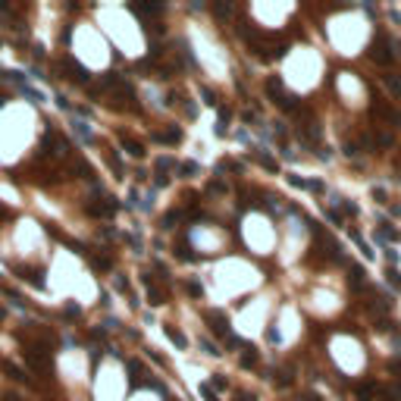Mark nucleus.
<instances>
[{
	"instance_id": "nucleus-30",
	"label": "nucleus",
	"mask_w": 401,
	"mask_h": 401,
	"mask_svg": "<svg viewBox=\"0 0 401 401\" xmlns=\"http://www.w3.org/2000/svg\"><path fill=\"white\" fill-rule=\"evenodd\" d=\"M235 401H251V398H248V395H242V398H235Z\"/></svg>"
},
{
	"instance_id": "nucleus-27",
	"label": "nucleus",
	"mask_w": 401,
	"mask_h": 401,
	"mask_svg": "<svg viewBox=\"0 0 401 401\" xmlns=\"http://www.w3.org/2000/svg\"><path fill=\"white\" fill-rule=\"evenodd\" d=\"M388 373H395V376H401V360H388Z\"/></svg>"
},
{
	"instance_id": "nucleus-18",
	"label": "nucleus",
	"mask_w": 401,
	"mask_h": 401,
	"mask_svg": "<svg viewBox=\"0 0 401 401\" xmlns=\"http://www.w3.org/2000/svg\"><path fill=\"white\" fill-rule=\"evenodd\" d=\"M182 220V210H170L166 216H163V226H172V222H179Z\"/></svg>"
},
{
	"instance_id": "nucleus-3",
	"label": "nucleus",
	"mask_w": 401,
	"mask_h": 401,
	"mask_svg": "<svg viewBox=\"0 0 401 401\" xmlns=\"http://www.w3.org/2000/svg\"><path fill=\"white\" fill-rule=\"evenodd\" d=\"M120 141H122L126 154H132V157H144V144H141V141H135L132 135H126V132H120Z\"/></svg>"
},
{
	"instance_id": "nucleus-26",
	"label": "nucleus",
	"mask_w": 401,
	"mask_h": 401,
	"mask_svg": "<svg viewBox=\"0 0 401 401\" xmlns=\"http://www.w3.org/2000/svg\"><path fill=\"white\" fill-rule=\"evenodd\" d=\"M107 160H110V166H113L116 172H122V163H120V157H116V154H110Z\"/></svg>"
},
{
	"instance_id": "nucleus-25",
	"label": "nucleus",
	"mask_w": 401,
	"mask_h": 401,
	"mask_svg": "<svg viewBox=\"0 0 401 401\" xmlns=\"http://www.w3.org/2000/svg\"><path fill=\"white\" fill-rule=\"evenodd\" d=\"M194 172H198L194 163H182V176H185V179H188V176H194Z\"/></svg>"
},
{
	"instance_id": "nucleus-8",
	"label": "nucleus",
	"mask_w": 401,
	"mask_h": 401,
	"mask_svg": "<svg viewBox=\"0 0 401 401\" xmlns=\"http://www.w3.org/2000/svg\"><path fill=\"white\" fill-rule=\"evenodd\" d=\"M207 323H210V329H214L216 336H229V326H226V316H220V314H210V316H207Z\"/></svg>"
},
{
	"instance_id": "nucleus-4",
	"label": "nucleus",
	"mask_w": 401,
	"mask_h": 401,
	"mask_svg": "<svg viewBox=\"0 0 401 401\" xmlns=\"http://www.w3.org/2000/svg\"><path fill=\"white\" fill-rule=\"evenodd\" d=\"M88 214H91V216H113V214H116V204H113V200H100V204H88Z\"/></svg>"
},
{
	"instance_id": "nucleus-14",
	"label": "nucleus",
	"mask_w": 401,
	"mask_h": 401,
	"mask_svg": "<svg viewBox=\"0 0 401 401\" xmlns=\"http://www.w3.org/2000/svg\"><path fill=\"white\" fill-rule=\"evenodd\" d=\"M266 94L276 100L279 94H282V82H279V78H270V82H266Z\"/></svg>"
},
{
	"instance_id": "nucleus-5",
	"label": "nucleus",
	"mask_w": 401,
	"mask_h": 401,
	"mask_svg": "<svg viewBox=\"0 0 401 401\" xmlns=\"http://www.w3.org/2000/svg\"><path fill=\"white\" fill-rule=\"evenodd\" d=\"M373 116H382V120H392V122H401V113L388 104H373Z\"/></svg>"
},
{
	"instance_id": "nucleus-6",
	"label": "nucleus",
	"mask_w": 401,
	"mask_h": 401,
	"mask_svg": "<svg viewBox=\"0 0 401 401\" xmlns=\"http://www.w3.org/2000/svg\"><path fill=\"white\" fill-rule=\"evenodd\" d=\"M141 282L148 286V301H150V304H157V308H160V304H163V292L154 286V279H150V276H141Z\"/></svg>"
},
{
	"instance_id": "nucleus-12",
	"label": "nucleus",
	"mask_w": 401,
	"mask_h": 401,
	"mask_svg": "<svg viewBox=\"0 0 401 401\" xmlns=\"http://www.w3.org/2000/svg\"><path fill=\"white\" fill-rule=\"evenodd\" d=\"M276 104H279L282 110H298V98H294V94H279Z\"/></svg>"
},
{
	"instance_id": "nucleus-21",
	"label": "nucleus",
	"mask_w": 401,
	"mask_h": 401,
	"mask_svg": "<svg viewBox=\"0 0 401 401\" xmlns=\"http://www.w3.org/2000/svg\"><path fill=\"white\" fill-rule=\"evenodd\" d=\"M386 85H388V88H392L395 94H401V82H398L395 76H386Z\"/></svg>"
},
{
	"instance_id": "nucleus-16",
	"label": "nucleus",
	"mask_w": 401,
	"mask_h": 401,
	"mask_svg": "<svg viewBox=\"0 0 401 401\" xmlns=\"http://www.w3.org/2000/svg\"><path fill=\"white\" fill-rule=\"evenodd\" d=\"M185 292L192 294V298H200V294H204V288H200V282H198V279H192V282H185Z\"/></svg>"
},
{
	"instance_id": "nucleus-22",
	"label": "nucleus",
	"mask_w": 401,
	"mask_h": 401,
	"mask_svg": "<svg viewBox=\"0 0 401 401\" xmlns=\"http://www.w3.org/2000/svg\"><path fill=\"white\" fill-rule=\"evenodd\" d=\"M214 13H216V16H229L232 6H226V4H214Z\"/></svg>"
},
{
	"instance_id": "nucleus-10",
	"label": "nucleus",
	"mask_w": 401,
	"mask_h": 401,
	"mask_svg": "<svg viewBox=\"0 0 401 401\" xmlns=\"http://www.w3.org/2000/svg\"><path fill=\"white\" fill-rule=\"evenodd\" d=\"M354 392H358V398H360V401H370L376 392H380V386H376V382H360V386L354 388Z\"/></svg>"
},
{
	"instance_id": "nucleus-20",
	"label": "nucleus",
	"mask_w": 401,
	"mask_h": 401,
	"mask_svg": "<svg viewBox=\"0 0 401 401\" xmlns=\"http://www.w3.org/2000/svg\"><path fill=\"white\" fill-rule=\"evenodd\" d=\"M200 98H204V104H207V107H216V94L210 91V88H204V91H200Z\"/></svg>"
},
{
	"instance_id": "nucleus-23",
	"label": "nucleus",
	"mask_w": 401,
	"mask_h": 401,
	"mask_svg": "<svg viewBox=\"0 0 401 401\" xmlns=\"http://www.w3.org/2000/svg\"><path fill=\"white\" fill-rule=\"evenodd\" d=\"M257 160H260V163H264V166H266L270 172H276V160H273V157H264V154H260Z\"/></svg>"
},
{
	"instance_id": "nucleus-2",
	"label": "nucleus",
	"mask_w": 401,
	"mask_h": 401,
	"mask_svg": "<svg viewBox=\"0 0 401 401\" xmlns=\"http://www.w3.org/2000/svg\"><path fill=\"white\" fill-rule=\"evenodd\" d=\"M26 358H28V364H32V367L34 370H47V367H50V351H47V348H28L26 351Z\"/></svg>"
},
{
	"instance_id": "nucleus-29",
	"label": "nucleus",
	"mask_w": 401,
	"mask_h": 401,
	"mask_svg": "<svg viewBox=\"0 0 401 401\" xmlns=\"http://www.w3.org/2000/svg\"><path fill=\"white\" fill-rule=\"evenodd\" d=\"M116 288H120V292H128V282H126V279L120 276V279H116Z\"/></svg>"
},
{
	"instance_id": "nucleus-1",
	"label": "nucleus",
	"mask_w": 401,
	"mask_h": 401,
	"mask_svg": "<svg viewBox=\"0 0 401 401\" xmlns=\"http://www.w3.org/2000/svg\"><path fill=\"white\" fill-rule=\"evenodd\" d=\"M370 56H373V60L376 63H380V66H386V63H392V41H388L386 38V34H376V41L370 44Z\"/></svg>"
},
{
	"instance_id": "nucleus-17",
	"label": "nucleus",
	"mask_w": 401,
	"mask_h": 401,
	"mask_svg": "<svg viewBox=\"0 0 401 401\" xmlns=\"http://www.w3.org/2000/svg\"><path fill=\"white\" fill-rule=\"evenodd\" d=\"M254 364H257V351H251V348H244V358H242V367H248V370H251Z\"/></svg>"
},
{
	"instance_id": "nucleus-15",
	"label": "nucleus",
	"mask_w": 401,
	"mask_h": 401,
	"mask_svg": "<svg viewBox=\"0 0 401 401\" xmlns=\"http://www.w3.org/2000/svg\"><path fill=\"white\" fill-rule=\"evenodd\" d=\"M373 144L380 148V150H386V148H392V135H388V132H380V135H376V141H373Z\"/></svg>"
},
{
	"instance_id": "nucleus-28",
	"label": "nucleus",
	"mask_w": 401,
	"mask_h": 401,
	"mask_svg": "<svg viewBox=\"0 0 401 401\" xmlns=\"http://www.w3.org/2000/svg\"><path fill=\"white\" fill-rule=\"evenodd\" d=\"M373 198L380 200V204H386V192H382V188H373Z\"/></svg>"
},
{
	"instance_id": "nucleus-11",
	"label": "nucleus",
	"mask_w": 401,
	"mask_h": 401,
	"mask_svg": "<svg viewBox=\"0 0 401 401\" xmlns=\"http://www.w3.org/2000/svg\"><path fill=\"white\" fill-rule=\"evenodd\" d=\"M163 332H166L172 342H176V345H179V348H188V338L179 332V329H176V326H163Z\"/></svg>"
},
{
	"instance_id": "nucleus-19",
	"label": "nucleus",
	"mask_w": 401,
	"mask_h": 401,
	"mask_svg": "<svg viewBox=\"0 0 401 401\" xmlns=\"http://www.w3.org/2000/svg\"><path fill=\"white\" fill-rule=\"evenodd\" d=\"M388 282H392L395 292H401V273H398V270H388Z\"/></svg>"
},
{
	"instance_id": "nucleus-7",
	"label": "nucleus",
	"mask_w": 401,
	"mask_h": 401,
	"mask_svg": "<svg viewBox=\"0 0 401 401\" xmlns=\"http://www.w3.org/2000/svg\"><path fill=\"white\" fill-rule=\"evenodd\" d=\"M157 141H163V144H179V141H182V128L172 126V128H166V132H157Z\"/></svg>"
},
{
	"instance_id": "nucleus-13",
	"label": "nucleus",
	"mask_w": 401,
	"mask_h": 401,
	"mask_svg": "<svg viewBox=\"0 0 401 401\" xmlns=\"http://www.w3.org/2000/svg\"><path fill=\"white\" fill-rule=\"evenodd\" d=\"M91 266H94V270H100V273H107V270H113V260H110V257H98V254H91Z\"/></svg>"
},
{
	"instance_id": "nucleus-24",
	"label": "nucleus",
	"mask_w": 401,
	"mask_h": 401,
	"mask_svg": "<svg viewBox=\"0 0 401 401\" xmlns=\"http://www.w3.org/2000/svg\"><path fill=\"white\" fill-rule=\"evenodd\" d=\"M176 254H179L182 260H188V257H192V254H188V244H185V242H179V244H176Z\"/></svg>"
},
{
	"instance_id": "nucleus-9",
	"label": "nucleus",
	"mask_w": 401,
	"mask_h": 401,
	"mask_svg": "<svg viewBox=\"0 0 401 401\" xmlns=\"http://www.w3.org/2000/svg\"><path fill=\"white\" fill-rule=\"evenodd\" d=\"M128 10H132V13H138V16H157L163 6H160V4H132Z\"/></svg>"
}]
</instances>
